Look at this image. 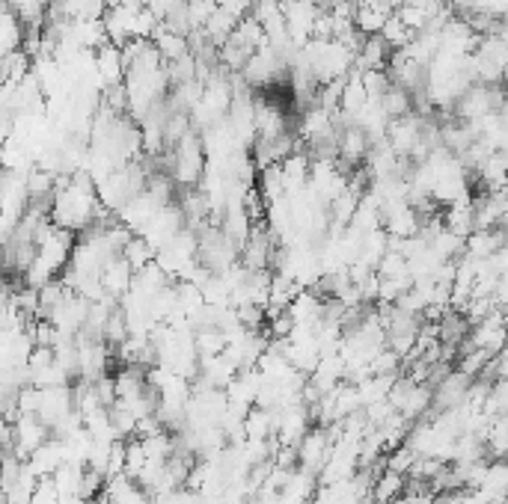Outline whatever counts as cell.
I'll return each instance as SVG.
<instances>
[{
	"label": "cell",
	"instance_id": "cell-1",
	"mask_svg": "<svg viewBox=\"0 0 508 504\" xmlns=\"http://www.w3.org/2000/svg\"><path fill=\"white\" fill-rule=\"evenodd\" d=\"M110 211L98 199V184L87 170H78L72 175H60L57 193L51 202V220L60 229H69L75 235H84L96 223L101 220V214Z\"/></svg>",
	"mask_w": 508,
	"mask_h": 504
},
{
	"label": "cell",
	"instance_id": "cell-2",
	"mask_svg": "<svg viewBox=\"0 0 508 504\" xmlns=\"http://www.w3.org/2000/svg\"><path fill=\"white\" fill-rule=\"evenodd\" d=\"M470 389H473V377H467L464 371L452 368L449 374L434 386V416L464 407L470 398Z\"/></svg>",
	"mask_w": 508,
	"mask_h": 504
},
{
	"label": "cell",
	"instance_id": "cell-3",
	"mask_svg": "<svg viewBox=\"0 0 508 504\" xmlns=\"http://www.w3.org/2000/svg\"><path fill=\"white\" fill-rule=\"evenodd\" d=\"M298 451H301V469L321 475V469H325L330 460V454H334V440H330L327 427L312 424L309 433L301 440Z\"/></svg>",
	"mask_w": 508,
	"mask_h": 504
},
{
	"label": "cell",
	"instance_id": "cell-4",
	"mask_svg": "<svg viewBox=\"0 0 508 504\" xmlns=\"http://www.w3.org/2000/svg\"><path fill=\"white\" fill-rule=\"evenodd\" d=\"M425 119H428V116L411 113V116L393 119V122H390V130H386V143L393 146V152L399 155V157H411L413 148L419 146Z\"/></svg>",
	"mask_w": 508,
	"mask_h": 504
},
{
	"label": "cell",
	"instance_id": "cell-5",
	"mask_svg": "<svg viewBox=\"0 0 508 504\" xmlns=\"http://www.w3.org/2000/svg\"><path fill=\"white\" fill-rule=\"evenodd\" d=\"M134 279H137V270L128 265L123 256L110 258L105 265V270H101V285H105L110 300H116V303H123L125 297L131 294Z\"/></svg>",
	"mask_w": 508,
	"mask_h": 504
},
{
	"label": "cell",
	"instance_id": "cell-6",
	"mask_svg": "<svg viewBox=\"0 0 508 504\" xmlns=\"http://www.w3.org/2000/svg\"><path fill=\"white\" fill-rule=\"evenodd\" d=\"M161 208H164V205L155 199L149 190H146V193H140V196H134V199L128 202L125 208L116 214V217H119V223H123V226L131 229L134 235H143V229L149 226L152 217H155V214H158Z\"/></svg>",
	"mask_w": 508,
	"mask_h": 504
},
{
	"label": "cell",
	"instance_id": "cell-7",
	"mask_svg": "<svg viewBox=\"0 0 508 504\" xmlns=\"http://www.w3.org/2000/svg\"><path fill=\"white\" fill-rule=\"evenodd\" d=\"M508 247V235L496 226V229H476L473 235L467 238V256L476 261L494 258L496 252H503Z\"/></svg>",
	"mask_w": 508,
	"mask_h": 504
},
{
	"label": "cell",
	"instance_id": "cell-8",
	"mask_svg": "<svg viewBox=\"0 0 508 504\" xmlns=\"http://www.w3.org/2000/svg\"><path fill=\"white\" fill-rule=\"evenodd\" d=\"M393 54L395 51L384 42L381 33H377V36H366L363 48H360L357 60H354V69H360V71L386 69V65H390V60H393Z\"/></svg>",
	"mask_w": 508,
	"mask_h": 504
},
{
	"label": "cell",
	"instance_id": "cell-9",
	"mask_svg": "<svg viewBox=\"0 0 508 504\" xmlns=\"http://www.w3.org/2000/svg\"><path fill=\"white\" fill-rule=\"evenodd\" d=\"M372 105L368 101V92H366V83H363V71L360 69H351L348 78H345V92H342V113L351 116L357 122V116Z\"/></svg>",
	"mask_w": 508,
	"mask_h": 504
},
{
	"label": "cell",
	"instance_id": "cell-10",
	"mask_svg": "<svg viewBox=\"0 0 508 504\" xmlns=\"http://www.w3.org/2000/svg\"><path fill=\"white\" fill-rule=\"evenodd\" d=\"M152 42H155V48L161 51L164 63H179V60L190 57V54H193V48H190V36H179V33H173L170 27L164 24V21H161L158 30H155Z\"/></svg>",
	"mask_w": 508,
	"mask_h": 504
},
{
	"label": "cell",
	"instance_id": "cell-11",
	"mask_svg": "<svg viewBox=\"0 0 508 504\" xmlns=\"http://www.w3.org/2000/svg\"><path fill=\"white\" fill-rule=\"evenodd\" d=\"M408 490V475H399L393 469H384L381 475H375V487H372V501L375 504H393L402 492Z\"/></svg>",
	"mask_w": 508,
	"mask_h": 504
},
{
	"label": "cell",
	"instance_id": "cell-12",
	"mask_svg": "<svg viewBox=\"0 0 508 504\" xmlns=\"http://www.w3.org/2000/svg\"><path fill=\"white\" fill-rule=\"evenodd\" d=\"M470 330H473V323L467 321V315H461V312H455V309H452V312L437 323L440 341L449 344V348H458V350H461V344L470 339Z\"/></svg>",
	"mask_w": 508,
	"mask_h": 504
},
{
	"label": "cell",
	"instance_id": "cell-13",
	"mask_svg": "<svg viewBox=\"0 0 508 504\" xmlns=\"http://www.w3.org/2000/svg\"><path fill=\"white\" fill-rule=\"evenodd\" d=\"M123 258L137 270V273H140V270H146L149 265H155V261H158V249H155L143 235H134V238L125 244Z\"/></svg>",
	"mask_w": 508,
	"mask_h": 504
},
{
	"label": "cell",
	"instance_id": "cell-14",
	"mask_svg": "<svg viewBox=\"0 0 508 504\" xmlns=\"http://www.w3.org/2000/svg\"><path fill=\"white\" fill-rule=\"evenodd\" d=\"M381 105H384L386 113H390V119H402V116L417 113V105H413V92L399 87V83H393L390 92H386V96L381 98Z\"/></svg>",
	"mask_w": 508,
	"mask_h": 504
},
{
	"label": "cell",
	"instance_id": "cell-15",
	"mask_svg": "<svg viewBox=\"0 0 508 504\" xmlns=\"http://www.w3.org/2000/svg\"><path fill=\"white\" fill-rule=\"evenodd\" d=\"M381 36H384V42L390 45L393 51H404L413 39H417V33H413L411 27L404 24L399 15H390V18H386V24H384Z\"/></svg>",
	"mask_w": 508,
	"mask_h": 504
},
{
	"label": "cell",
	"instance_id": "cell-16",
	"mask_svg": "<svg viewBox=\"0 0 508 504\" xmlns=\"http://www.w3.org/2000/svg\"><path fill=\"white\" fill-rule=\"evenodd\" d=\"M377 276L381 279H402V276H411V261L402 256V252L390 249L386 256L381 258L377 265Z\"/></svg>",
	"mask_w": 508,
	"mask_h": 504
},
{
	"label": "cell",
	"instance_id": "cell-17",
	"mask_svg": "<svg viewBox=\"0 0 508 504\" xmlns=\"http://www.w3.org/2000/svg\"><path fill=\"white\" fill-rule=\"evenodd\" d=\"M363 83H366V92H368V101H381L386 92L393 87V78L386 69H372V71H363Z\"/></svg>",
	"mask_w": 508,
	"mask_h": 504
},
{
	"label": "cell",
	"instance_id": "cell-18",
	"mask_svg": "<svg viewBox=\"0 0 508 504\" xmlns=\"http://www.w3.org/2000/svg\"><path fill=\"white\" fill-rule=\"evenodd\" d=\"M417 451H413V448L404 442L402 448H395V451H390L386 454V469H393V472H399V475H411V469H413V463H417Z\"/></svg>",
	"mask_w": 508,
	"mask_h": 504
},
{
	"label": "cell",
	"instance_id": "cell-19",
	"mask_svg": "<svg viewBox=\"0 0 508 504\" xmlns=\"http://www.w3.org/2000/svg\"><path fill=\"white\" fill-rule=\"evenodd\" d=\"M184 4H188V0H152L149 9H152V13L164 21V18H167L170 13H175V9L184 6Z\"/></svg>",
	"mask_w": 508,
	"mask_h": 504
},
{
	"label": "cell",
	"instance_id": "cell-20",
	"mask_svg": "<svg viewBox=\"0 0 508 504\" xmlns=\"http://www.w3.org/2000/svg\"><path fill=\"white\" fill-rule=\"evenodd\" d=\"M123 4L125 6H134V9H146V6L152 4V0H123Z\"/></svg>",
	"mask_w": 508,
	"mask_h": 504
}]
</instances>
